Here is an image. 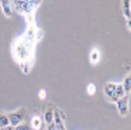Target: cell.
<instances>
[{
    "instance_id": "obj_1",
    "label": "cell",
    "mask_w": 131,
    "mask_h": 130,
    "mask_svg": "<svg viewBox=\"0 0 131 130\" xmlns=\"http://www.w3.org/2000/svg\"><path fill=\"white\" fill-rule=\"evenodd\" d=\"M42 35H43L42 30L36 27L35 23L31 21V24L28 25L25 34L15 39L13 41L12 53L15 59L19 63L20 70L25 75H28L32 69L35 45L42 39Z\"/></svg>"
},
{
    "instance_id": "obj_2",
    "label": "cell",
    "mask_w": 131,
    "mask_h": 130,
    "mask_svg": "<svg viewBox=\"0 0 131 130\" xmlns=\"http://www.w3.org/2000/svg\"><path fill=\"white\" fill-rule=\"evenodd\" d=\"M41 1L42 0H13L17 12L25 17L32 16L37 6L41 4Z\"/></svg>"
},
{
    "instance_id": "obj_3",
    "label": "cell",
    "mask_w": 131,
    "mask_h": 130,
    "mask_svg": "<svg viewBox=\"0 0 131 130\" xmlns=\"http://www.w3.org/2000/svg\"><path fill=\"white\" fill-rule=\"evenodd\" d=\"M8 119H10V125H12L13 128L17 125H19L20 123H23L28 116V111L25 107H20L18 110L13 111L11 113H8Z\"/></svg>"
},
{
    "instance_id": "obj_4",
    "label": "cell",
    "mask_w": 131,
    "mask_h": 130,
    "mask_svg": "<svg viewBox=\"0 0 131 130\" xmlns=\"http://www.w3.org/2000/svg\"><path fill=\"white\" fill-rule=\"evenodd\" d=\"M117 84H118V83L106 82L105 86H103L105 98H106V100L110 101V103H115V101H117V98H115V88H117Z\"/></svg>"
},
{
    "instance_id": "obj_5",
    "label": "cell",
    "mask_w": 131,
    "mask_h": 130,
    "mask_svg": "<svg viewBox=\"0 0 131 130\" xmlns=\"http://www.w3.org/2000/svg\"><path fill=\"white\" fill-rule=\"evenodd\" d=\"M115 105H117V108H118V112L122 117H125L129 113V95H124L120 99H118L115 101Z\"/></svg>"
},
{
    "instance_id": "obj_6",
    "label": "cell",
    "mask_w": 131,
    "mask_h": 130,
    "mask_svg": "<svg viewBox=\"0 0 131 130\" xmlns=\"http://www.w3.org/2000/svg\"><path fill=\"white\" fill-rule=\"evenodd\" d=\"M0 7H1V12L4 13L6 18H11L12 12H13L11 0H0Z\"/></svg>"
},
{
    "instance_id": "obj_7",
    "label": "cell",
    "mask_w": 131,
    "mask_h": 130,
    "mask_svg": "<svg viewBox=\"0 0 131 130\" xmlns=\"http://www.w3.org/2000/svg\"><path fill=\"white\" fill-rule=\"evenodd\" d=\"M53 118H54V107L52 106L51 104H47L43 106V119L46 124H49V123L53 122Z\"/></svg>"
},
{
    "instance_id": "obj_8",
    "label": "cell",
    "mask_w": 131,
    "mask_h": 130,
    "mask_svg": "<svg viewBox=\"0 0 131 130\" xmlns=\"http://www.w3.org/2000/svg\"><path fill=\"white\" fill-rule=\"evenodd\" d=\"M123 13L126 21L131 19V0H123Z\"/></svg>"
},
{
    "instance_id": "obj_9",
    "label": "cell",
    "mask_w": 131,
    "mask_h": 130,
    "mask_svg": "<svg viewBox=\"0 0 131 130\" xmlns=\"http://www.w3.org/2000/svg\"><path fill=\"white\" fill-rule=\"evenodd\" d=\"M100 58H101V54H100V51L97 48H93L90 52V55H89V59H90V63L93 65H96V64L100 62Z\"/></svg>"
},
{
    "instance_id": "obj_10",
    "label": "cell",
    "mask_w": 131,
    "mask_h": 130,
    "mask_svg": "<svg viewBox=\"0 0 131 130\" xmlns=\"http://www.w3.org/2000/svg\"><path fill=\"white\" fill-rule=\"evenodd\" d=\"M30 126H31L32 130H41L42 128V119L39 116H34L31 118V122H30Z\"/></svg>"
},
{
    "instance_id": "obj_11",
    "label": "cell",
    "mask_w": 131,
    "mask_h": 130,
    "mask_svg": "<svg viewBox=\"0 0 131 130\" xmlns=\"http://www.w3.org/2000/svg\"><path fill=\"white\" fill-rule=\"evenodd\" d=\"M122 87L124 89V93L126 95L130 94V91H131V76L127 75L125 78H124V82L122 83Z\"/></svg>"
},
{
    "instance_id": "obj_12",
    "label": "cell",
    "mask_w": 131,
    "mask_h": 130,
    "mask_svg": "<svg viewBox=\"0 0 131 130\" xmlns=\"http://www.w3.org/2000/svg\"><path fill=\"white\" fill-rule=\"evenodd\" d=\"M6 125H10V119L8 116L4 112H0V128H4Z\"/></svg>"
},
{
    "instance_id": "obj_13",
    "label": "cell",
    "mask_w": 131,
    "mask_h": 130,
    "mask_svg": "<svg viewBox=\"0 0 131 130\" xmlns=\"http://www.w3.org/2000/svg\"><path fill=\"white\" fill-rule=\"evenodd\" d=\"M87 93L89 95H95L96 93V86L94 83H89L87 86Z\"/></svg>"
},
{
    "instance_id": "obj_14",
    "label": "cell",
    "mask_w": 131,
    "mask_h": 130,
    "mask_svg": "<svg viewBox=\"0 0 131 130\" xmlns=\"http://www.w3.org/2000/svg\"><path fill=\"white\" fill-rule=\"evenodd\" d=\"M15 130H32L31 126L29 124H25V123H20L19 125L15 126Z\"/></svg>"
},
{
    "instance_id": "obj_15",
    "label": "cell",
    "mask_w": 131,
    "mask_h": 130,
    "mask_svg": "<svg viewBox=\"0 0 131 130\" xmlns=\"http://www.w3.org/2000/svg\"><path fill=\"white\" fill-rule=\"evenodd\" d=\"M39 98H40L41 100H45V99H46V91H45V89H40V91H39Z\"/></svg>"
},
{
    "instance_id": "obj_16",
    "label": "cell",
    "mask_w": 131,
    "mask_h": 130,
    "mask_svg": "<svg viewBox=\"0 0 131 130\" xmlns=\"http://www.w3.org/2000/svg\"><path fill=\"white\" fill-rule=\"evenodd\" d=\"M47 130H57V126H56V124H54V122L47 124Z\"/></svg>"
},
{
    "instance_id": "obj_17",
    "label": "cell",
    "mask_w": 131,
    "mask_h": 130,
    "mask_svg": "<svg viewBox=\"0 0 131 130\" xmlns=\"http://www.w3.org/2000/svg\"><path fill=\"white\" fill-rule=\"evenodd\" d=\"M0 130H15V128L12 125H6L4 128H0Z\"/></svg>"
},
{
    "instance_id": "obj_18",
    "label": "cell",
    "mask_w": 131,
    "mask_h": 130,
    "mask_svg": "<svg viewBox=\"0 0 131 130\" xmlns=\"http://www.w3.org/2000/svg\"><path fill=\"white\" fill-rule=\"evenodd\" d=\"M126 28H127V30H129V32L131 30V28H130V19L126 21Z\"/></svg>"
}]
</instances>
